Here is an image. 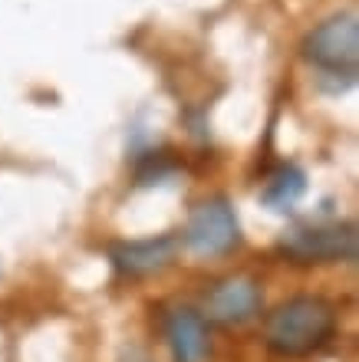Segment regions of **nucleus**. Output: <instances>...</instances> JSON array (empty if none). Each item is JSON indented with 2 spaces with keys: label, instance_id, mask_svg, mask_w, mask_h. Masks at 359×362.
I'll use <instances>...</instances> for the list:
<instances>
[{
  "label": "nucleus",
  "instance_id": "obj_5",
  "mask_svg": "<svg viewBox=\"0 0 359 362\" xmlns=\"http://www.w3.org/2000/svg\"><path fill=\"white\" fill-rule=\"evenodd\" d=\"M303 53L313 66H320L323 73H356V59H359V23L356 13H333L313 30Z\"/></svg>",
  "mask_w": 359,
  "mask_h": 362
},
{
  "label": "nucleus",
  "instance_id": "obj_7",
  "mask_svg": "<svg viewBox=\"0 0 359 362\" xmlns=\"http://www.w3.org/2000/svg\"><path fill=\"white\" fill-rule=\"evenodd\" d=\"M165 346L171 362H208L211 359V329L208 320L195 306H171L165 313Z\"/></svg>",
  "mask_w": 359,
  "mask_h": 362
},
{
  "label": "nucleus",
  "instance_id": "obj_1",
  "mask_svg": "<svg viewBox=\"0 0 359 362\" xmlns=\"http://www.w3.org/2000/svg\"><path fill=\"white\" fill-rule=\"evenodd\" d=\"M340 326L336 303L320 293H297L264 320V346L280 359H307L333 343Z\"/></svg>",
  "mask_w": 359,
  "mask_h": 362
},
{
  "label": "nucleus",
  "instance_id": "obj_6",
  "mask_svg": "<svg viewBox=\"0 0 359 362\" xmlns=\"http://www.w3.org/2000/svg\"><path fill=\"white\" fill-rule=\"evenodd\" d=\"M178 254V238L175 234H159V238H139V240H119L109 247V260L129 280L161 274Z\"/></svg>",
  "mask_w": 359,
  "mask_h": 362
},
{
  "label": "nucleus",
  "instance_id": "obj_3",
  "mask_svg": "<svg viewBox=\"0 0 359 362\" xmlns=\"http://www.w3.org/2000/svg\"><path fill=\"white\" fill-rule=\"evenodd\" d=\"M181 244L195 254V257H224L241 244V221L237 211L227 198L201 201L191 211Z\"/></svg>",
  "mask_w": 359,
  "mask_h": 362
},
{
  "label": "nucleus",
  "instance_id": "obj_2",
  "mask_svg": "<svg viewBox=\"0 0 359 362\" xmlns=\"http://www.w3.org/2000/svg\"><path fill=\"white\" fill-rule=\"evenodd\" d=\"M277 250L300 267L353 264L359 250V234L356 224H297L280 234Z\"/></svg>",
  "mask_w": 359,
  "mask_h": 362
},
{
  "label": "nucleus",
  "instance_id": "obj_8",
  "mask_svg": "<svg viewBox=\"0 0 359 362\" xmlns=\"http://www.w3.org/2000/svg\"><path fill=\"white\" fill-rule=\"evenodd\" d=\"M303 191H307V175H303L297 165H284V168L264 185L261 201H264L270 211H290L293 204L303 198Z\"/></svg>",
  "mask_w": 359,
  "mask_h": 362
},
{
  "label": "nucleus",
  "instance_id": "obj_4",
  "mask_svg": "<svg viewBox=\"0 0 359 362\" xmlns=\"http://www.w3.org/2000/svg\"><path fill=\"white\" fill-rule=\"evenodd\" d=\"M264 310V290L261 280L251 274H227L205 290L201 316L215 326H244L257 320Z\"/></svg>",
  "mask_w": 359,
  "mask_h": 362
}]
</instances>
